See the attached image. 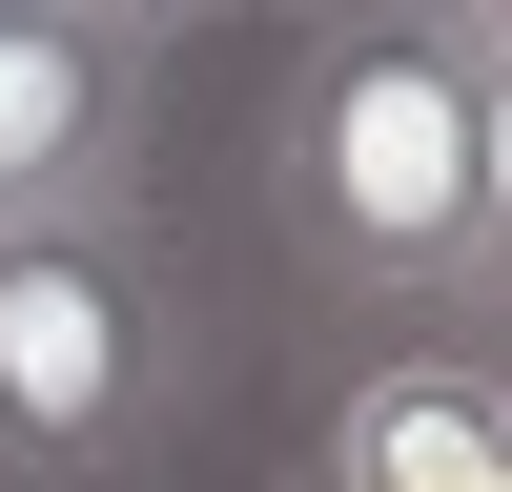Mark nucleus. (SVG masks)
Instances as JSON below:
<instances>
[{
	"label": "nucleus",
	"mask_w": 512,
	"mask_h": 492,
	"mask_svg": "<svg viewBox=\"0 0 512 492\" xmlns=\"http://www.w3.org/2000/svg\"><path fill=\"white\" fill-rule=\"evenodd\" d=\"M472 185H492V21L390 0L308 21L267 103V226L328 308H472Z\"/></svg>",
	"instance_id": "1"
},
{
	"label": "nucleus",
	"mask_w": 512,
	"mask_h": 492,
	"mask_svg": "<svg viewBox=\"0 0 512 492\" xmlns=\"http://www.w3.org/2000/svg\"><path fill=\"white\" fill-rule=\"evenodd\" d=\"M185 410V287L123 226H0V492H103Z\"/></svg>",
	"instance_id": "2"
},
{
	"label": "nucleus",
	"mask_w": 512,
	"mask_h": 492,
	"mask_svg": "<svg viewBox=\"0 0 512 492\" xmlns=\"http://www.w3.org/2000/svg\"><path fill=\"white\" fill-rule=\"evenodd\" d=\"M144 21H0V226H103L144 164Z\"/></svg>",
	"instance_id": "3"
},
{
	"label": "nucleus",
	"mask_w": 512,
	"mask_h": 492,
	"mask_svg": "<svg viewBox=\"0 0 512 492\" xmlns=\"http://www.w3.org/2000/svg\"><path fill=\"white\" fill-rule=\"evenodd\" d=\"M328 492H512V369L492 349H369L328 390Z\"/></svg>",
	"instance_id": "4"
},
{
	"label": "nucleus",
	"mask_w": 512,
	"mask_h": 492,
	"mask_svg": "<svg viewBox=\"0 0 512 492\" xmlns=\"http://www.w3.org/2000/svg\"><path fill=\"white\" fill-rule=\"evenodd\" d=\"M451 328H512V41H492V185H472V308Z\"/></svg>",
	"instance_id": "5"
},
{
	"label": "nucleus",
	"mask_w": 512,
	"mask_h": 492,
	"mask_svg": "<svg viewBox=\"0 0 512 492\" xmlns=\"http://www.w3.org/2000/svg\"><path fill=\"white\" fill-rule=\"evenodd\" d=\"M0 21H123V0H0Z\"/></svg>",
	"instance_id": "6"
},
{
	"label": "nucleus",
	"mask_w": 512,
	"mask_h": 492,
	"mask_svg": "<svg viewBox=\"0 0 512 492\" xmlns=\"http://www.w3.org/2000/svg\"><path fill=\"white\" fill-rule=\"evenodd\" d=\"M123 21H144V41H164V21H205V0H123Z\"/></svg>",
	"instance_id": "7"
},
{
	"label": "nucleus",
	"mask_w": 512,
	"mask_h": 492,
	"mask_svg": "<svg viewBox=\"0 0 512 492\" xmlns=\"http://www.w3.org/2000/svg\"><path fill=\"white\" fill-rule=\"evenodd\" d=\"M328 21H390V0H328Z\"/></svg>",
	"instance_id": "8"
}]
</instances>
